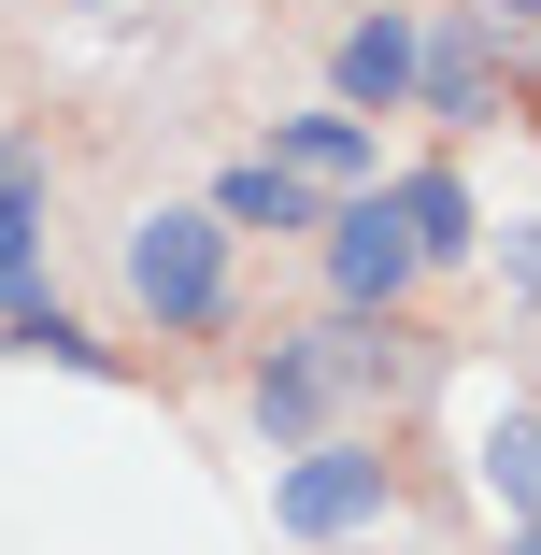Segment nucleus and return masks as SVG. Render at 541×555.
Returning a JSON list of instances; mask_svg holds the SVG:
<instances>
[{
	"mask_svg": "<svg viewBox=\"0 0 541 555\" xmlns=\"http://www.w3.org/2000/svg\"><path fill=\"white\" fill-rule=\"evenodd\" d=\"M413 72H427V29H413V15H357V29H343V57H329L343 115H399Z\"/></svg>",
	"mask_w": 541,
	"mask_h": 555,
	"instance_id": "39448f33",
	"label": "nucleus"
},
{
	"mask_svg": "<svg viewBox=\"0 0 541 555\" xmlns=\"http://www.w3.org/2000/svg\"><path fill=\"white\" fill-rule=\"evenodd\" d=\"M15 357H57V371H115V343H86V327H72L57 299H29V313H15Z\"/></svg>",
	"mask_w": 541,
	"mask_h": 555,
	"instance_id": "f8f14e48",
	"label": "nucleus"
},
{
	"mask_svg": "<svg viewBox=\"0 0 541 555\" xmlns=\"http://www.w3.org/2000/svg\"><path fill=\"white\" fill-rule=\"evenodd\" d=\"M499 271H513V299H541V214H513V229H499Z\"/></svg>",
	"mask_w": 541,
	"mask_h": 555,
	"instance_id": "ddd939ff",
	"label": "nucleus"
},
{
	"mask_svg": "<svg viewBox=\"0 0 541 555\" xmlns=\"http://www.w3.org/2000/svg\"><path fill=\"white\" fill-rule=\"evenodd\" d=\"M413 271H427V257H413V229H399V199H385V185H371V199H329V299H343L357 327L399 313Z\"/></svg>",
	"mask_w": 541,
	"mask_h": 555,
	"instance_id": "7ed1b4c3",
	"label": "nucleus"
},
{
	"mask_svg": "<svg viewBox=\"0 0 541 555\" xmlns=\"http://www.w3.org/2000/svg\"><path fill=\"white\" fill-rule=\"evenodd\" d=\"M29 299H43V185L0 171V313H29Z\"/></svg>",
	"mask_w": 541,
	"mask_h": 555,
	"instance_id": "9b49d317",
	"label": "nucleus"
},
{
	"mask_svg": "<svg viewBox=\"0 0 541 555\" xmlns=\"http://www.w3.org/2000/svg\"><path fill=\"white\" fill-rule=\"evenodd\" d=\"M413 100H427L442 129H499V43H485V29H442L427 72H413Z\"/></svg>",
	"mask_w": 541,
	"mask_h": 555,
	"instance_id": "423d86ee",
	"label": "nucleus"
},
{
	"mask_svg": "<svg viewBox=\"0 0 541 555\" xmlns=\"http://www.w3.org/2000/svg\"><path fill=\"white\" fill-rule=\"evenodd\" d=\"M513 555H541V527H513Z\"/></svg>",
	"mask_w": 541,
	"mask_h": 555,
	"instance_id": "2eb2a0df",
	"label": "nucleus"
},
{
	"mask_svg": "<svg viewBox=\"0 0 541 555\" xmlns=\"http://www.w3.org/2000/svg\"><path fill=\"white\" fill-rule=\"evenodd\" d=\"M271 157H285L313 199H371V185H385V143H371V115H343V100H329V115H285Z\"/></svg>",
	"mask_w": 541,
	"mask_h": 555,
	"instance_id": "20e7f679",
	"label": "nucleus"
},
{
	"mask_svg": "<svg viewBox=\"0 0 541 555\" xmlns=\"http://www.w3.org/2000/svg\"><path fill=\"white\" fill-rule=\"evenodd\" d=\"M385 199H399V229H413V257H427V271H442V257H471V243H485V199H471V185H456L442 157H427V171H399Z\"/></svg>",
	"mask_w": 541,
	"mask_h": 555,
	"instance_id": "1a4fd4ad",
	"label": "nucleus"
},
{
	"mask_svg": "<svg viewBox=\"0 0 541 555\" xmlns=\"http://www.w3.org/2000/svg\"><path fill=\"white\" fill-rule=\"evenodd\" d=\"M456 15H471L485 43H527V29H541V0H456Z\"/></svg>",
	"mask_w": 541,
	"mask_h": 555,
	"instance_id": "4468645a",
	"label": "nucleus"
},
{
	"mask_svg": "<svg viewBox=\"0 0 541 555\" xmlns=\"http://www.w3.org/2000/svg\"><path fill=\"white\" fill-rule=\"evenodd\" d=\"M385 499H399V470L371 441H313V456L271 470V527L285 541H357V527H385Z\"/></svg>",
	"mask_w": 541,
	"mask_h": 555,
	"instance_id": "f03ea898",
	"label": "nucleus"
},
{
	"mask_svg": "<svg viewBox=\"0 0 541 555\" xmlns=\"http://www.w3.org/2000/svg\"><path fill=\"white\" fill-rule=\"evenodd\" d=\"M471 470H485L499 527H541V413H527V399H499V413H485V441H471Z\"/></svg>",
	"mask_w": 541,
	"mask_h": 555,
	"instance_id": "6e6552de",
	"label": "nucleus"
},
{
	"mask_svg": "<svg viewBox=\"0 0 541 555\" xmlns=\"http://www.w3.org/2000/svg\"><path fill=\"white\" fill-rule=\"evenodd\" d=\"M129 299H143L157 327H214V313H229V229H214V199L129 229Z\"/></svg>",
	"mask_w": 541,
	"mask_h": 555,
	"instance_id": "f257e3e1",
	"label": "nucleus"
},
{
	"mask_svg": "<svg viewBox=\"0 0 541 555\" xmlns=\"http://www.w3.org/2000/svg\"><path fill=\"white\" fill-rule=\"evenodd\" d=\"M214 229H329V199L285 157H243V171H214Z\"/></svg>",
	"mask_w": 541,
	"mask_h": 555,
	"instance_id": "9d476101",
	"label": "nucleus"
},
{
	"mask_svg": "<svg viewBox=\"0 0 541 555\" xmlns=\"http://www.w3.org/2000/svg\"><path fill=\"white\" fill-rule=\"evenodd\" d=\"M329 385H343V371H329V343H285V357L257 371V427L285 441V456H313V441H329Z\"/></svg>",
	"mask_w": 541,
	"mask_h": 555,
	"instance_id": "0eeeda50",
	"label": "nucleus"
},
{
	"mask_svg": "<svg viewBox=\"0 0 541 555\" xmlns=\"http://www.w3.org/2000/svg\"><path fill=\"white\" fill-rule=\"evenodd\" d=\"M86 15H115V0H86Z\"/></svg>",
	"mask_w": 541,
	"mask_h": 555,
	"instance_id": "dca6fc26",
	"label": "nucleus"
},
{
	"mask_svg": "<svg viewBox=\"0 0 541 555\" xmlns=\"http://www.w3.org/2000/svg\"><path fill=\"white\" fill-rule=\"evenodd\" d=\"M0 171H15V157H0Z\"/></svg>",
	"mask_w": 541,
	"mask_h": 555,
	"instance_id": "f3484780",
	"label": "nucleus"
}]
</instances>
